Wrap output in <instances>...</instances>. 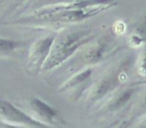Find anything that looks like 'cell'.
I'll list each match as a JSON object with an SVG mask.
<instances>
[{
	"mask_svg": "<svg viewBox=\"0 0 146 128\" xmlns=\"http://www.w3.org/2000/svg\"><path fill=\"white\" fill-rule=\"evenodd\" d=\"M118 5V2L90 6L81 9H50L45 6L35 10L33 15L12 21L18 24H37L44 27L64 29L80 23L91 17Z\"/></svg>",
	"mask_w": 146,
	"mask_h": 128,
	"instance_id": "1",
	"label": "cell"
},
{
	"mask_svg": "<svg viewBox=\"0 0 146 128\" xmlns=\"http://www.w3.org/2000/svg\"><path fill=\"white\" fill-rule=\"evenodd\" d=\"M135 68L139 76L146 77V44L142 48L138 58L136 59Z\"/></svg>",
	"mask_w": 146,
	"mask_h": 128,
	"instance_id": "13",
	"label": "cell"
},
{
	"mask_svg": "<svg viewBox=\"0 0 146 128\" xmlns=\"http://www.w3.org/2000/svg\"><path fill=\"white\" fill-rule=\"evenodd\" d=\"M93 67H87L78 71L59 87V93L64 95L70 102H77L93 85Z\"/></svg>",
	"mask_w": 146,
	"mask_h": 128,
	"instance_id": "5",
	"label": "cell"
},
{
	"mask_svg": "<svg viewBox=\"0 0 146 128\" xmlns=\"http://www.w3.org/2000/svg\"><path fill=\"white\" fill-rule=\"evenodd\" d=\"M145 115H146V92L141 94L133 103L130 113V121L143 118Z\"/></svg>",
	"mask_w": 146,
	"mask_h": 128,
	"instance_id": "12",
	"label": "cell"
},
{
	"mask_svg": "<svg viewBox=\"0 0 146 128\" xmlns=\"http://www.w3.org/2000/svg\"><path fill=\"white\" fill-rule=\"evenodd\" d=\"M27 109L33 119L50 127H56L64 124L60 113L38 97H33L27 101Z\"/></svg>",
	"mask_w": 146,
	"mask_h": 128,
	"instance_id": "8",
	"label": "cell"
},
{
	"mask_svg": "<svg viewBox=\"0 0 146 128\" xmlns=\"http://www.w3.org/2000/svg\"><path fill=\"white\" fill-rule=\"evenodd\" d=\"M0 122L27 128H55L33 119L11 103L0 99Z\"/></svg>",
	"mask_w": 146,
	"mask_h": 128,
	"instance_id": "6",
	"label": "cell"
},
{
	"mask_svg": "<svg viewBox=\"0 0 146 128\" xmlns=\"http://www.w3.org/2000/svg\"><path fill=\"white\" fill-rule=\"evenodd\" d=\"M0 128H27V127H20V126H15V125H10V124H6V123H1V122H0Z\"/></svg>",
	"mask_w": 146,
	"mask_h": 128,
	"instance_id": "16",
	"label": "cell"
},
{
	"mask_svg": "<svg viewBox=\"0 0 146 128\" xmlns=\"http://www.w3.org/2000/svg\"><path fill=\"white\" fill-rule=\"evenodd\" d=\"M127 44L134 50L143 48L146 44V19L139 23L127 39Z\"/></svg>",
	"mask_w": 146,
	"mask_h": 128,
	"instance_id": "10",
	"label": "cell"
},
{
	"mask_svg": "<svg viewBox=\"0 0 146 128\" xmlns=\"http://www.w3.org/2000/svg\"><path fill=\"white\" fill-rule=\"evenodd\" d=\"M139 90V86H133L131 85L127 87L119 88L110 95V97L101 107L98 113L104 115L120 112L131 102L132 98Z\"/></svg>",
	"mask_w": 146,
	"mask_h": 128,
	"instance_id": "9",
	"label": "cell"
},
{
	"mask_svg": "<svg viewBox=\"0 0 146 128\" xmlns=\"http://www.w3.org/2000/svg\"><path fill=\"white\" fill-rule=\"evenodd\" d=\"M107 128H109V127H107Z\"/></svg>",
	"mask_w": 146,
	"mask_h": 128,
	"instance_id": "18",
	"label": "cell"
},
{
	"mask_svg": "<svg viewBox=\"0 0 146 128\" xmlns=\"http://www.w3.org/2000/svg\"><path fill=\"white\" fill-rule=\"evenodd\" d=\"M56 35L50 34L35 41L29 49L27 62V70L28 73L36 74L41 72L42 68L47 60Z\"/></svg>",
	"mask_w": 146,
	"mask_h": 128,
	"instance_id": "7",
	"label": "cell"
},
{
	"mask_svg": "<svg viewBox=\"0 0 146 128\" xmlns=\"http://www.w3.org/2000/svg\"><path fill=\"white\" fill-rule=\"evenodd\" d=\"M26 1L27 0H11V2L7 5V7H5L2 15H0V25L5 20L6 17L10 15L13 12H15L19 8H21L25 3Z\"/></svg>",
	"mask_w": 146,
	"mask_h": 128,
	"instance_id": "14",
	"label": "cell"
},
{
	"mask_svg": "<svg viewBox=\"0 0 146 128\" xmlns=\"http://www.w3.org/2000/svg\"><path fill=\"white\" fill-rule=\"evenodd\" d=\"M135 128H146V115L143 117V119L140 121V122L138 123Z\"/></svg>",
	"mask_w": 146,
	"mask_h": 128,
	"instance_id": "17",
	"label": "cell"
},
{
	"mask_svg": "<svg viewBox=\"0 0 146 128\" xmlns=\"http://www.w3.org/2000/svg\"><path fill=\"white\" fill-rule=\"evenodd\" d=\"M133 86H143V87H146V80H139V81H135L130 84Z\"/></svg>",
	"mask_w": 146,
	"mask_h": 128,
	"instance_id": "15",
	"label": "cell"
},
{
	"mask_svg": "<svg viewBox=\"0 0 146 128\" xmlns=\"http://www.w3.org/2000/svg\"><path fill=\"white\" fill-rule=\"evenodd\" d=\"M122 48L116 41L113 32H104L83 46L76 56L75 68L81 70L87 67H94L115 56Z\"/></svg>",
	"mask_w": 146,
	"mask_h": 128,
	"instance_id": "4",
	"label": "cell"
},
{
	"mask_svg": "<svg viewBox=\"0 0 146 128\" xmlns=\"http://www.w3.org/2000/svg\"><path fill=\"white\" fill-rule=\"evenodd\" d=\"M23 45L24 44L22 42L0 38V57L11 56Z\"/></svg>",
	"mask_w": 146,
	"mask_h": 128,
	"instance_id": "11",
	"label": "cell"
},
{
	"mask_svg": "<svg viewBox=\"0 0 146 128\" xmlns=\"http://www.w3.org/2000/svg\"><path fill=\"white\" fill-rule=\"evenodd\" d=\"M98 34L90 29H62L56 35L50 55L45 61L42 72H50L73 57L83 46L93 40Z\"/></svg>",
	"mask_w": 146,
	"mask_h": 128,
	"instance_id": "2",
	"label": "cell"
},
{
	"mask_svg": "<svg viewBox=\"0 0 146 128\" xmlns=\"http://www.w3.org/2000/svg\"><path fill=\"white\" fill-rule=\"evenodd\" d=\"M135 62L136 58L133 54H127L115 62L90 88L86 99L87 106L92 107L121 88L127 81Z\"/></svg>",
	"mask_w": 146,
	"mask_h": 128,
	"instance_id": "3",
	"label": "cell"
}]
</instances>
